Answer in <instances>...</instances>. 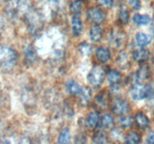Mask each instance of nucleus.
I'll list each match as a JSON object with an SVG mask.
<instances>
[{"label":"nucleus","mask_w":154,"mask_h":144,"mask_svg":"<svg viewBox=\"0 0 154 144\" xmlns=\"http://www.w3.org/2000/svg\"><path fill=\"white\" fill-rule=\"evenodd\" d=\"M2 144H11V142H9L8 140H5V141H4V142H3Z\"/></svg>","instance_id":"nucleus-35"},{"label":"nucleus","mask_w":154,"mask_h":144,"mask_svg":"<svg viewBox=\"0 0 154 144\" xmlns=\"http://www.w3.org/2000/svg\"><path fill=\"white\" fill-rule=\"evenodd\" d=\"M99 124L104 130H109L114 124V118L110 114H105L99 119Z\"/></svg>","instance_id":"nucleus-12"},{"label":"nucleus","mask_w":154,"mask_h":144,"mask_svg":"<svg viewBox=\"0 0 154 144\" xmlns=\"http://www.w3.org/2000/svg\"><path fill=\"white\" fill-rule=\"evenodd\" d=\"M80 50L84 54H88L90 52V45L87 44V43H82L80 46Z\"/></svg>","instance_id":"nucleus-30"},{"label":"nucleus","mask_w":154,"mask_h":144,"mask_svg":"<svg viewBox=\"0 0 154 144\" xmlns=\"http://www.w3.org/2000/svg\"><path fill=\"white\" fill-rule=\"evenodd\" d=\"M81 88L82 87L80 86L79 84L73 80H69L66 83V91L70 94H75V95L78 94V95L81 92Z\"/></svg>","instance_id":"nucleus-13"},{"label":"nucleus","mask_w":154,"mask_h":144,"mask_svg":"<svg viewBox=\"0 0 154 144\" xmlns=\"http://www.w3.org/2000/svg\"><path fill=\"white\" fill-rule=\"evenodd\" d=\"M111 136L112 137V139L119 141L122 138V133L118 129H114V130H111Z\"/></svg>","instance_id":"nucleus-27"},{"label":"nucleus","mask_w":154,"mask_h":144,"mask_svg":"<svg viewBox=\"0 0 154 144\" xmlns=\"http://www.w3.org/2000/svg\"><path fill=\"white\" fill-rule=\"evenodd\" d=\"M90 38L92 41L96 43L100 41L102 38V28L98 25L93 26L90 30Z\"/></svg>","instance_id":"nucleus-19"},{"label":"nucleus","mask_w":154,"mask_h":144,"mask_svg":"<svg viewBox=\"0 0 154 144\" xmlns=\"http://www.w3.org/2000/svg\"><path fill=\"white\" fill-rule=\"evenodd\" d=\"M75 144H86V137L83 134H78L75 137Z\"/></svg>","instance_id":"nucleus-32"},{"label":"nucleus","mask_w":154,"mask_h":144,"mask_svg":"<svg viewBox=\"0 0 154 144\" xmlns=\"http://www.w3.org/2000/svg\"><path fill=\"white\" fill-rule=\"evenodd\" d=\"M106 13L99 8H90L87 11V17L93 24H101L106 20Z\"/></svg>","instance_id":"nucleus-4"},{"label":"nucleus","mask_w":154,"mask_h":144,"mask_svg":"<svg viewBox=\"0 0 154 144\" xmlns=\"http://www.w3.org/2000/svg\"><path fill=\"white\" fill-rule=\"evenodd\" d=\"M71 141H72V135L69 129H63L58 136L57 144H71Z\"/></svg>","instance_id":"nucleus-15"},{"label":"nucleus","mask_w":154,"mask_h":144,"mask_svg":"<svg viewBox=\"0 0 154 144\" xmlns=\"http://www.w3.org/2000/svg\"><path fill=\"white\" fill-rule=\"evenodd\" d=\"M99 112L96 111H93V112H90L89 115L87 116V125L90 128H93L96 127L99 124Z\"/></svg>","instance_id":"nucleus-18"},{"label":"nucleus","mask_w":154,"mask_h":144,"mask_svg":"<svg viewBox=\"0 0 154 144\" xmlns=\"http://www.w3.org/2000/svg\"><path fill=\"white\" fill-rule=\"evenodd\" d=\"M25 55L26 56L27 59L32 60L35 58V52L33 50L32 47H28L26 49V50Z\"/></svg>","instance_id":"nucleus-29"},{"label":"nucleus","mask_w":154,"mask_h":144,"mask_svg":"<svg viewBox=\"0 0 154 144\" xmlns=\"http://www.w3.org/2000/svg\"><path fill=\"white\" fill-rule=\"evenodd\" d=\"M17 60V53L11 47L0 46V63L4 68L11 69Z\"/></svg>","instance_id":"nucleus-1"},{"label":"nucleus","mask_w":154,"mask_h":144,"mask_svg":"<svg viewBox=\"0 0 154 144\" xmlns=\"http://www.w3.org/2000/svg\"><path fill=\"white\" fill-rule=\"evenodd\" d=\"M105 74V70L102 66H94L87 75V81L93 86H98L103 81Z\"/></svg>","instance_id":"nucleus-3"},{"label":"nucleus","mask_w":154,"mask_h":144,"mask_svg":"<svg viewBox=\"0 0 154 144\" xmlns=\"http://www.w3.org/2000/svg\"><path fill=\"white\" fill-rule=\"evenodd\" d=\"M131 97L135 100H141L144 98H150L154 95V89L150 85L144 86L136 83L132 86L130 91Z\"/></svg>","instance_id":"nucleus-2"},{"label":"nucleus","mask_w":154,"mask_h":144,"mask_svg":"<svg viewBox=\"0 0 154 144\" xmlns=\"http://www.w3.org/2000/svg\"><path fill=\"white\" fill-rule=\"evenodd\" d=\"M69 9H70V11L74 14V15L79 14L82 9V2L80 0H75L72 2L69 5Z\"/></svg>","instance_id":"nucleus-24"},{"label":"nucleus","mask_w":154,"mask_h":144,"mask_svg":"<svg viewBox=\"0 0 154 144\" xmlns=\"http://www.w3.org/2000/svg\"><path fill=\"white\" fill-rule=\"evenodd\" d=\"M50 2H52V3H56V2H58L60 0H48Z\"/></svg>","instance_id":"nucleus-34"},{"label":"nucleus","mask_w":154,"mask_h":144,"mask_svg":"<svg viewBox=\"0 0 154 144\" xmlns=\"http://www.w3.org/2000/svg\"><path fill=\"white\" fill-rule=\"evenodd\" d=\"M126 40V34L120 29H113L111 34V44L115 47L119 48L125 44Z\"/></svg>","instance_id":"nucleus-6"},{"label":"nucleus","mask_w":154,"mask_h":144,"mask_svg":"<svg viewBox=\"0 0 154 144\" xmlns=\"http://www.w3.org/2000/svg\"><path fill=\"white\" fill-rule=\"evenodd\" d=\"M135 122L136 123L137 126L140 129L142 130H145L149 127V124H150V121L149 118L143 112H138L135 115Z\"/></svg>","instance_id":"nucleus-11"},{"label":"nucleus","mask_w":154,"mask_h":144,"mask_svg":"<svg viewBox=\"0 0 154 144\" xmlns=\"http://www.w3.org/2000/svg\"><path fill=\"white\" fill-rule=\"evenodd\" d=\"M150 51L147 49H138L135 50L133 53V59L139 63H144L147 62L150 58Z\"/></svg>","instance_id":"nucleus-8"},{"label":"nucleus","mask_w":154,"mask_h":144,"mask_svg":"<svg viewBox=\"0 0 154 144\" xmlns=\"http://www.w3.org/2000/svg\"><path fill=\"white\" fill-rule=\"evenodd\" d=\"M117 64L120 66L121 68L125 69L126 68V66L128 65V59L127 56H126V53L124 52H121L120 55L118 56V58L117 60Z\"/></svg>","instance_id":"nucleus-26"},{"label":"nucleus","mask_w":154,"mask_h":144,"mask_svg":"<svg viewBox=\"0 0 154 144\" xmlns=\"http://www.w3.org/2000/svg\"><path fill=\"white\" fill-rule=\"evenodd\" d=\"M125 144H140L141 141V136L135 131H131L125 136Z\"/></svg>","instance_id":"nucleus-20"},{"label":"nucleus","mask_w":154,"mask_h":144,"mask_svg":"<svg viewBox=\"0 0 154 144\" xmlns=\"http://www.w3.org/2000/svg\"><path fill=\"white\" fill-rule=\"evenodd\" d=\"M130 110L127 100L122 98H115L112 102V110L116 115L123 116L127 113Z\"/></svg>","instance_id":"nucleus-5"},{"label":"nucleus","mask_w":154,"mask_h":144,"mask_svg":"<svg viewBox=\"0 0 154 144\" xmlns=\"http://www.w3.org/2000/svg\"><path fill=\"white\" fill-rule=\"evenodd\" d=\"M129 4L134 10H139L141 7V0H129Z\"/></svg>","instance_id":"nucleus-28"},{"label":"nucleus","mask_w":154,"mask_h":144,"mask_svg":"<svg viewBox=\"0 0 154 144\" xmlns=\"http://www.w3.org/2000/svg\"><path fill=\"white\" fill-rule=\"evenodd\" d=\"M132 20L138 26H147L151 21V18L147 14H135L132 17Z\"/></svg>","instance_id":"nucleus-17"},{"label":"nucleus","mask_w":154,"mask_h":144,"mask_svg":"<svg viewBox=\"0 0 154 144\" xmlns=\"http://www.w3.org/2000/svg\"><path fill=\"white\" fill-rule=\"evenodd\" d=\"M150 68L146 64H143L142 66L139 68L136 73V83H141L142 84L143 82L147 80L149 77H150Z\"/></svg>","instance_id":"nucleus-7"},{"label":"nucleus","mask_w":154,"mask_h":144,"mask_svg":"<svg viewBox=\"0 0 154 144\" xmlns=\"http://www.w3.org/2000/svg\"><path fill=\"white\" fill-rule=\"evenodd\" d=\"M134 121L135 120H134V118L132 116H123L120 120V124L123 128H130L133 124Z\"/></svg>","instance_id":"nucleus-25"},{"label":"nucleus","mask_w":154,"mask_h":144,"mask_svg":"<svg viewBox=\"0 0 154 144\" xmlns=\"http://www.w3.org/2000/svg\"><path fill=\"white\" fill-rule=\"evenodd\" d=\"M147 144H154V131L150 132L147 137Z\"/></svg>","instance_id":"nucleus-33"},{"label":"nucleus","mask_w":154,"mask_h":144,"mask_svg":"<svg viewBox=\"0 0 154 144\" xmlns=\"http://www.w3.org/2000/svg\"><path fill=\"white\" fill-rule=\"evenodd\" d=\"M135 41L138 46L141 47H144L150 44L151 42V38L145 33L138 32L135 35Z\"/></svg>","instance_id":"nucleus-14"},{"label":"nucleus","mask_w":154,"mask_h":144,"mask_svg":"<svg viewBox=\"0 0 154 144\" xmlns=\"http://www.w3.org/2000/svg\"><path fill=\"white\" fill-rule=\"evenodd\" d=\"M96 56L98 61L101 63H106L111 58V52L105 46H100L96 50Z\"/></svg>","instance_id":"nucleus-9"},{"label":"nucleus","mask_w":154,"mask_h":144,"mask_svg":"<svg viewBox=\"0 0 154 144\" xmlns=\"http://www.w3.org/2000/svg\"><path fill=\"white\" fill-rule=\"evenodd\" d=\"M107 77H108V80L109 83L113 86H116L120 83L122 76L120 72H118L117 70H111L108 71Z\"/></svg>","instance_id":"nucleus-16"},{"label":"nucleus","mask_w":154,"mask_h":144,"mask_svg":"<svg viewBox=\"0 0 154 144\" xmlns=\"http://www.w3.org/2000/svg\"><path fill=\"white\" fill-rule=\"evenodd\" d=\"M119 20L121 23L127 24L129 20V12L126 5H122L119 10Z\"/></svg>","instance_id":"nucleus-23"},{"label":"nucleus","mask_w":154,"mask_h":144,"mask_svg":"<svg viewBox=\"0 0 154 144\" xmlns=\"http://www.w3.org/2000/svg\"><path fill=\"white\" fill-rule=\"evenodd\" d=\"M99 4L105 7H111L114 3V0H97Z\"/></svg>","instance_id":"nucleus-31"},{"label":"nucleus","mask_w":154,"mask_h":144,"mask_svg":"<svg viewBox=\"0 0 154 144\" xmlns=\"http://www.w3.org/2000/svg\"><path fill=\"white\" fill-rule=\"evenodd\" d=\"M93 141L95 144H106L108 142V137L105 132L98 130L93 134Z\"/></svg>","instance_id":"nucleus-22"},{"label":"nucleus","mask_w":154,"mask_h":144,"mask_svg":"<svg viewBox=\"0 0 154 144\" xmlns=\"http://www.w3.org/2000/svg\"><path fill=\"white\" fill-rule=\"evenodd\" d=\"M78 95H79L80 99H81V103L83 104H87L91 99V90L88 87H83V88H81V91Z\"/></svg>","instance_id":"nucleus-21"},{"label":"nucleus","mask_w":154,"mask_h":144,"mask_svg":"<svg viewBox=\"0 0 154 144\" xmlns=\"http://www.w3.org/2000/svg\"><path fill=\"white\" fill-rule=\"evenodd\" d=\"M72 27L73 34L75 36L78 37L79 35H81L83 31V23L78 14H75L72 16Z\"/></svg>","instance_id":"nucleus-10"}]
</instances>
